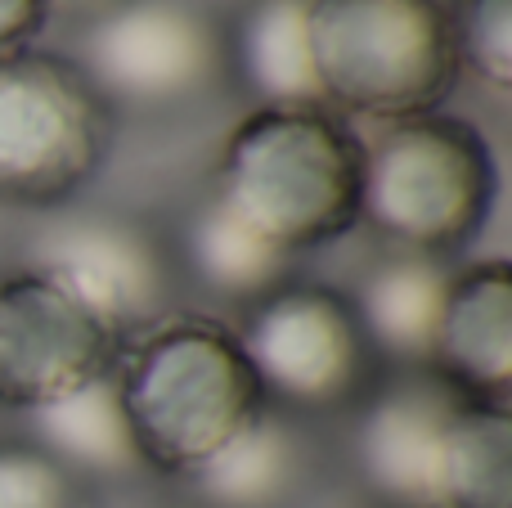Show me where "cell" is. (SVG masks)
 <instances>
[{
  "mask_svg": "<svg viewBox=\"0 0 512 508\" xmlns=\"http://www.w3.org/2000/svg\"><path fill=\"white\" fill-rule=\"evenodd\" d=\"M27 270L59 284L117 342L167 315L171 261L140 221L113 212H81L54 221L27 248Z\"/></svg>",
  "mask_w": 512,
  "mask_h": 508,
  "instance_id": "obj_8",
  "label": "cell"
},
{
  "mask_svg": "<svg viewBox=\"0 0 512 508\" xmlns=\"http://www.w3.org/2000/svg\"><path fill=\"white\" fill-rule=\"evenodd\" d=\"M450 36L459 72L504 95L512 86V0H450Z\"/></svg>",
  "mask_w": 512,
  "mask_h": 508,
  "instance_id": "obj_18",
  "label": "cell"
},
{
  "mask_svg": "<svg viewBox=\"0 0 512 508\" xmlns=\"http://www.w3.org/2000/svg\"><path fill=\"white\" fill-rule=\"evenodd\" d=\"M234 59L261 104L324 108L306 41V0H252L239 23Z\"/></svg>",
  "mask_w": 512,
  "mask_h": 508,
  "instance_id": "obj_16",
  "label": "cell"
},
{
  "mask_svg": "<svg viewBox=\"0 0 512 508\" xmlns=\"http://www.w3.org/2000/svg\"><path fill=\"white\" fill-rule=\"evenodd\" d=\"M364 140L328 108L261 104L230 131L212 198L288 257L360 221Z\"/></svg>",
  "mask_w": 512,
  "mask_h": 508,
  "instance_id": "obj_1",
  "label": "cell"
},
{
  "mask_svg": "<svg viewBox=\"0 0 512 508\" xmlns=\"http://www.w3.org/2000/svg\"><path fill=\"white\" fill-rule=\"evenodd\" d=\"M450 284L454 270L445 266V257H423V252H391L360 279L351 306L378 365H432V342Z\"/></svg>",
  "mask_w": 512,
  "mask_h": 508,
  "instance_id": "obj_12",
  "label": "cell"
},
{
  "mask_svg": "<svg viewBox=\"0 0 512 508\" xmlns=\"http://www.w3.org/2000/svg\"><path fill=\"white\" fill-rule=\"evenodd\" d=\"M432 374L481 405H508L512 392V270L508 261L454 275L432 342Z\"/></svg>",
  "mask_w": 512,
  "mask_h": 508,
  "instance_id": "obj_11",
  "label": "cell"
},
{
  "mask_svg": "<svg viewBox=\"0 0 512 508\" xmlns=\"http://www.w3.org/2000/svg\"><path fill=\"white\" fill-rule=\"evenodd\" d=\"M495 194L499 171L486 135L441 108L387 122L364 144L360 221L396 252H459L490 221Z\"/></svg>",
  "mask_w": 512,
  "mask_h": 508,
  "instance_id": "obj_3",
  "label": "cell"
},
{
  "mask_svg": "<svg viewBox=\"0 0 512 508\" xmlns=\"http://www.w3.org/2000/svg\"><path fill=\"white\" fill-rule=\"evenodd\" d=\"M113 374L144 464L180 482L265 410L239 333L207 315H162Z\"/></svg>",
  "mask_w": 512,
  "mask_h": 508,
  "instance_id": "obj_2",
  "label": "cell"
},
{
  "mask_svg": "<svg viewBox=\"0 0 512 508\" xmlns=\"http://www.w3.org/2000/svg\"><path fill=\"white\" fill-rule=\"evenodd\" d=\"M122 342L45 275L0 279V405L41 410L117 365Z\"/></svg>",
  "mask_w": 512,
  "mask_h": 508,
  "instance_id": "obj_9",
  "label": "cell"
},
{
  "mask_svg": "<svg viewBox=\"0 0 512 508\" xmlns=\"http://www.w3.org/2000/svg\"><path fill=\"white\" fill-rule=\"evenodd\" d=\"M0 508H77V477L32 441H0Z\"/></svg>",
  "mask_w": 512,
  "mask_h": 508,
  "instance_id": "obj_19",
  "label": "cell"
},
{
  "mask_svg": "<svg viewBox=\"0 0 512 508\" xmlns=\"http://www.w3.org/2000/svg\"><path fill=\"white\" fill-rule=\"evenodd\" d=\"M113 104L77 59L18 50L0 59V203L59 207L104 167Z\"/></svg>",
  "mask_w": 512,
  "mask_h": 508,
  "instance_id": "obj_5",
  "label": "cell"
},
{
  "mask_svg": "<svg viewBox=\"0 0 512 508\" xmlns=\"http://www.w3.org/2000/svg\"><path fill=\"white\" fill-rule=\"evenodd\" d=\"M432 508H512V414L468 401L436 459Z\"/></svg>",
  "mask_w": 512,
  "mask_h": 508,
  "instance_id": "obj_17",
  "label": "cell"
},
{
  "mask_svg": "<svg viewBox=\"0 0 512 508\" xmlns=\"http://www.w3.org/2000/svg\"><path fill=\"white\" fill-rule=\"evenodd\" d=\"M32 423V446H41L59 468L72 477H95V482H126V477L149 473L140 446H135L131 419L122 405L117 374H99L95 383L77 387L72 396L27 414Z\"/></svg>",
  "mask_w": 512,
  "mask_h": 508,
  "instance_id": "obj_14",
  "label": "cell"
},
{
  "mask_svg": "<svg viewBox=\"0 0 512 508\" xmlns=\"http://www.w3.org/2000/svg\"><path fill=\"white\" fill-rule=\"evenodd\" d=\"M185 266L207 293L230 297V302H261L265 293L283 288L292 279L288 252H279L274 243H265L261 234H252L234 212H225L212 194L189 212L185 234Z\"/></svg>",
  "mask_w": 512,
  "mask_h": 508,
  "instance_id": "obj_15",
  "label": "cell"
},
{
  "mask_svg": "<svg viewBox=\"0 0 512 508\" xmlns=\"http://www.w3.org/2000/svg\"><path fill=\"white\" fill-rule=\"evenodd\" d=\"M230 50L189 0H126L81 36L77 68L108 104L167 108L221 86Z\"/></svg>",
  "mask_w": 512,
  "mask_h": 508,
  "instance_id": "obj_7",
  "label": "cell"
},
{
  "mask_svg": "<svg viewBox=\"0 0 512 508\" xmlns=\"http://www.w3.org/2000/svg\"><path fill=\"white\" fill-rule=\"evenodd\" d=\"M234 333L265 392V405L283 414L360 410L382 378L351 297L328 284L288 279L252 302L243 329Z\"/></svg>",
  "mask_w": 512,
  "mask_h": 508,
  "instance_id": "obj_6",
  "label": "cell"
},
{
  "mask_svg": "<svg viewBox=\"0 0 512 508\" xmlns=\"http://www.w3.org/2000/svg\"><path fill=\"white\" fill-rule=\"evenodd\" d=\"M45 18H50V0H0V59L32 50Z\"/></svg>",
  "mask_w": 512,
  "mask_h": 508,
  "instance_id": "obj_20",
  "label": "cell"
},
{
  "mask_svg": "<svg viewBox=\"0 0 512 508\" xmlns=\"http://www.w3.org/2000/svg\"><path fill=\"white\" fill-rule=\"evenodd\" d=\"M324 104L360 117L436 113L459 81L445 0H306Z\"/></svg>",
  "mask_w": 512,
  "mask_h": 508,
  "instance_id": "obj_4",
  "label": "cell"
},
{
  "mask_svg": "<svg viewBox=\"0 0 512 508\" xmlns=\"http://www.w3.org/2000/svg\"><path fill=\"white\" fill-rule=\"evenodd\" d=\"M306 473L310 450L301 428L265 405L221 455L185 477V486L203 508H283L301 491Z\"/></svg>",
  "mask_w": 512,
  "mask_h": 508,
  "instance_id": "obj_13",
  "label": "cell"
},
{
  "mask_svg": "<svg viewBox=\"0 0 512 508\" xmlns=\"http://www.w3.org/2000/svg\"><path fill=\"white\" fill-rule=\"evenodd\" d=\"M468 405L432 369H396L378 378L355 414L351 459L364 491L387 508H432L436 459L454 414Z\"/></svg>",
  "mask_w": 512,
  "mask_h": 508,
  "instance_id": "obj_10",
  "label": "cell"
}]
</instances>
